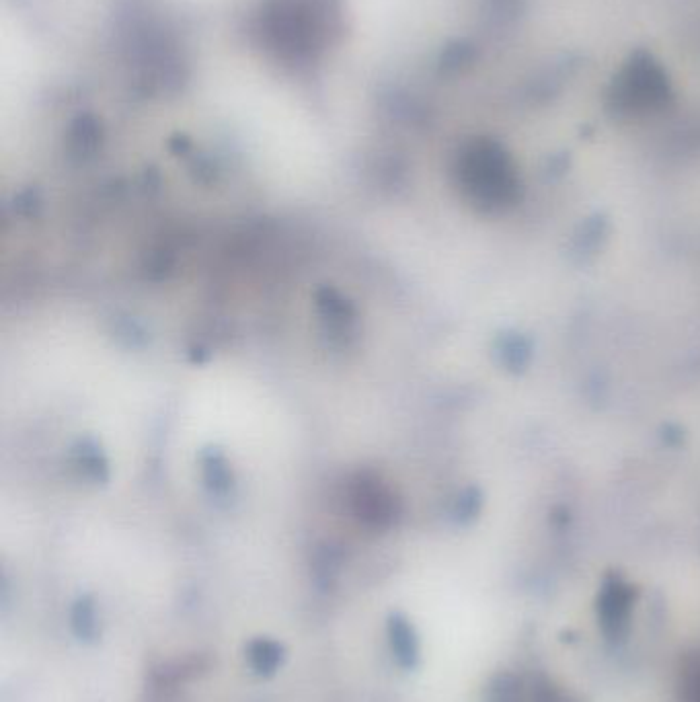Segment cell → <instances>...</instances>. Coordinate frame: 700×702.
Wrapping results in <instances>:
<instances>
[{"label":"cell","instance_id":"3957f363","mask_svg":"<svg viewBox=\"0 0 700 702\" xmlns=\"http://www.w3.org/2000/svg\"><path fill=\"white\" fill-rule=\"evenodd\" d=\"M680 700L700 702V655L686 661L680 676Z\"/></svg>","mask_w":700,"mask_h":702},{"label":"cell","instance_id":"6da1fadb","mask_svg":"<svg viewBox=\"0 0 700 702\" xmlns=\"http://www.w3.org/2000/svg\"><path fill=\"white\" fill-rule=\"evenodd\" d=\"M469 179L479 198L491 206L512 202L516 195V179L503 156L495 150H481L473 156Z\"/></svg>","mask_w":700,"mask_h":702},{"label":"cell","instance_id":"277c9868","mask_svg":"<svg viewBox=\"0 0 700 702\" xmlns=\"http://www.w3.org/2000/svg\"><path fill=\"white\" fill-rule=\"evenodd\" d=\"M505 349H508V351H503V356H505V362L512 366V370H516L518 366H522L526 362L528 345L520 337H512L510 343L505 345Z\"/></svg>","mask_w":700,"mask_h":702},{"label":"cell","instance_id":"7a4b0ae2","mask_svg":"<svg viewBox=\"0 0 700 702\" xmlns=\"http://www.w3.org/2000/svg\"><path fill=\"white\" fill-rule=\"evenodd\" d=\"M635 602V590L622 579L612 577L604 583L598 598V616L608 637H618L627 629L631 608Z\"/></svg>","mask_w":700,"mask_h":702}]
</instances>
